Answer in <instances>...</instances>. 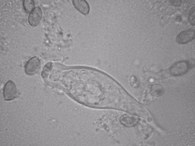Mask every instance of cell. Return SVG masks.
<instances>
[{"instance_id": "cell-4", "label": "cell", "mask_w": 195, "mask_h": 146, "mask_svg": "<svg viewBox=\"0 0 195 146\" xmlns=\"http://www.w3.org/2000/svg\"><path fill=\"white\" fill-rule=\"evenodd\" d=\"M40 66V61L38 57H33L29 60L25 66V71L28 75L33 74L36 73L39 69Z\"/></svg>"}, {"instance_id": "cell-8", "label": "cell", "mask_w": 195, "mask_h": 146, "mask_svg": "<svg viewBox=\"0 0 195 146\" xmlns=\"http://www.w3.org/2000/svg\"><path fill=\"white\" fill-rule=\"evenodd\" d=\"M121 122L128 126L134 125L137 122V119L133 116H126L123 117L121 119Z\"/></svg>"}, {"instance_id": "cell-7", "label": "cell", "mask_w": 195, "mask_h": 146, "mask_svg": "<svg viewBox=\"0 0 195 146\" xmlns=\"http://www.w3.org/2000/svg\"><path fill=\"white\" fill-rule=\"evenodd\" d=\"M164 91L163 86L161 85L156 84L151 85L150 91L151 94L156 96H159L164 93Z\"/></svg>"}, {"instance_id": "cell-1", "label": "cell", "mask_w": 195, "mask_h": 146, "mask_svg": "<svg viewBox=\"0 0 195 146\" xmlns=\"http://www.w3.org/2000/svg\"><path fill=\"white\" fill-rule=\"evenodd\" d=\"M190 67L189 62L186 61H181L173 64L169 69L170 74L173 76H178L186 73Z\"/></svg>"}, {"instance_id": "cell-10", "label": "cell", "mask_w": 195, "mask_h": 146, "mask_svg": "<svg viewBox=\"0 0 195 146\" xmlns=\"http://www.w3.org/2000/svg\"><path fill=\"white\" fill-rule=\"evenodd\" d=\"M195 7H193L190 10L188 14V21L193 26L195 25Z\"/></svg>"}, {"instance_id": "cell-6", "label": "cell", "mask_w": 195, "mask_h": 146, "mask_svg": "<svg viewBox=\"0 0 195 146\" xmlns=\"http://www.w3.org/2000/svg\"><path fill=\"white\" fill-rule=\"evenodd\" d=\"M75 8L82 14L87 15L88 14L90 11L89 4L85 0H72Z\"/></svg>"}, {"instance_id": "cell-3", "label": "cell", "mask_w": 195, "mask_h": 146, "mask_svg": "<svg viewBox=\"0 0 195 146\" xmlns=\"http://www.w3.org/2000/svg\"><path fill=\"white\" fill-rule=\"evenodd\" d=\"M17 88L14 82L11 81H8L4 85L3 90V95L5 100H10L16 96Z\"/></svg>"}, {"instance_id": "cell-11", "label": "cell", "mask_w": 195, "mask_h": 146, "mask_svg": "<svg viewBox=\"0 0 195 146\" xmlns=\"http://www.w3.org/2000/svg\"><path fill=\"white\" fill-rule=\"evenodd\" d=\"M170 2L171 4L176 6H179L181 3V0H171Z\"/></svg>"}, {"instance_id": "cell-9", "label": "cell", "mask_w": 195, "mask_h": 146, "mask_svg": "<svg viewBox=\"0 0 195 146\" xmlns=\"http://www.w3.org/2000/svg\"><path fill=\"white\" fill-rule=\"evenodd\" d=\"M23 5L25 10L28 13H30L34 8L33 0H24Z\"/></svg>"}, {"instance_id": "cell-2", "label": "cell", "mask_w": 195, "mask_h": 146, "mask_svg": "<svg viewBox=\"0 0 195 146\" xmlns=\"http://www.w3.org/2000/svg\"><path fill=\"white\" fill-rule=\"evenodd\" d=\"M195 38V30L190 29L179 33L176 36V40L178 43L183 44L192 41Z\"/></svg>"}, {"instance_id": "cell-5", "label": "cell", "mask_w": 195, "mask_h": 146, "mask_svg": "<svg viewBox=\"0 0 195 146\" xmlns=\"http://www.w3.org/2000/svg\"><path fill=\"white\" fill-rule=\"evenodd\" d=\"M42 17L41 10L39 7L35 8L30 13L28 17V21L32 26H36L40 22Z\"/></svg>"}]
</instances>
